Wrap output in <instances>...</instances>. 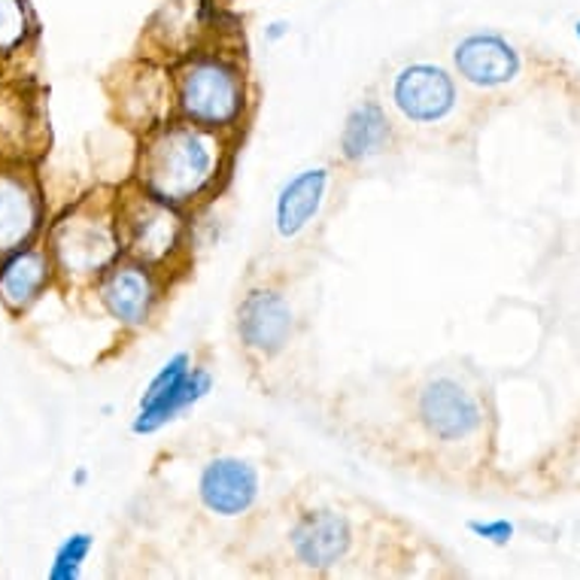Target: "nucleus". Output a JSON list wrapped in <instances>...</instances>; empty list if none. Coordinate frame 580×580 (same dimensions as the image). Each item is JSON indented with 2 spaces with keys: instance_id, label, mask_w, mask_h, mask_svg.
Instances as JSON below:
<instances>
[{
  "instance_id": "1",
  "label": "nucleus",
  "mask_w": 580,
  "mask_h": 580,
  "mask_svg": "<svg viewBox=\"0 0 580 580\" xmlns=\"http://www.w3.org/2000/svg\"><path fill=\"white\" fill-rule=\"evenodd\" d=\"M225 143L213 128L182 119L149 137L140 159L143 189L167 204H189L223 171Z\"/></svg>"
},
{
  "instance_id": "2",
  "label": "nucleus",
  "mask_w": 580,
  "mask_h": 580,
  "mask_svg": "<svg viewBox=\"0 0 580 580\" xmlns=\"http://www.w3.org/2000/svg\"><path fill=\"white\" fill-rule=\"evenodd\" d=\"M243 104H247L243 71L231 59L207 52L179 67L177 106L182 119L223 131L238 125Z\"/></svg>"
},
{
  "instance_id": "3",
  "label": "nucleus",
  "mask_w": 580,
  "mask_h": 580,
  "mask_svg": "<svg viewBox=\"0 0 580 580\" xmlns=\"http://www.w3.org/2000/svg\"><path fill=\"white\" fill-rule=\"evenodd\" d=\"M116 228L122 243L147 265H159L164 259H171L182 243V219L174 204L155 198L147 189L135 198H125Z\"/></svg>"
},
{
  "instance_id": "4",
  "label": "nucleus",
  "mask_w": 580,
  "mask_h": 580,
  "mask_svg": "<svg viewBox=\"0 0 580 580\" xmlns=\"http://www.w3.org/2000/svg\"><path fill=\"white\" fill-rule=\"evenodd\" d=\"M55 255L67 274H94L119 253V228L106 216H71L55 228Z\"/></svg>"
},
{
  "instance_id": "5",
  "label": "nucleus",
  "mask_w": 580,
  "mask_h": 580,
  "mask_svg": "<svg viewBox=\"0 0 580 580\" xmlns=\"http://www.w3.org/2000/svg\"><path fill=\"white\" fill-rule=\"evenodd\" d=\"M419 419L438 441H465L480 426V404L450 377H438L419 392Z\"/></svg>"
},
{
  "instance_id": "6",
  "label": "nucleus",
  "mask_w": 580,
  "mask_h": 580,
  "mask_svg": "<svg viewBox=\"0 0 580 580\" xmlns=\"http://www.w3.org/2000/svg\"><path fill=\"white\" fill-rule=\"evenodd\" d=\"M392 101L411 122H441L456 106V86L444 67L411 64L395 76Z\"/></svg>"
},
{
  "instance_id": "7",
  "label": "nucleus",
  "mask_w": 580,
  "mask_h": 580,
  "mask_svg": "<svg viewBox=\"0 0 580 580\" xmlns=\"http://www.w3.org/2000/svg\"><path fill=\"white\" fill-rule=\"evenodd\" d=\"M240 341L262 356L280 353L292 335V307L274 289H255L243 298L238 311Z\"/></svg>"
},
{
  "instance_id": "8",
  "label": "nucleus",
  "mask_w": 580,
  "mask_h": 580,
  "mask_svg": "<svg viewBox=\"0 0 580 580\" xmlns=\"http://www.w3.org/2000/svg\"><path fill=\"white\" fill-rule=\"evenodd\" d=\"M198 495L210 514L219 517H240L253 507L259 495V475L250 462L223 456L204 465L198 480Z\"/></svg>"
},
{
  "instance_id": "9",
  "label": "nucleus",
  "mask_w": 580,
  "mask_h": 580,
  "mask_svg": "<svg viewBox=\"0 0 580 580\" xmlns=\"http://www.w3.org/2000/svg\"><path fill=\"white\" fill-rule=\"evenodd\" d=\"M456 71L462 79H468L471 86L492 89V86H505L514 76L520 74V55L517 49L502 40L499 34H471L465 37L456 52Z\"/></svg>"
},
{
  "instance_id": "10",
  "label": "nucleus",
  "mask_w": 580,
  "mask_h": 580,
  "mask_svg": "<svg viewBox=\"0 0 580 580\" xmlns=\"http://www.w3.org/2000/svg\"><path fill=\"white\" fill-rule=\"evenodd\" d=\"M289 541H292V553H295L298 563L313 568H328L346 556L353 532H350V522L343 520L341 514L316 510V514H307V517H301L295 522Z\"/></svg>"
},
{
  "instance_id": "11",
  "label": "nucleus",
  "mask_w": 580,
  "mask_h": 580,
  "mask_svg": "<svg viewBox=\"0 0 580 580\" xmlns=\"http://www.w3.org/2000/svg\"><path fill=\"white\" fill-rule=\"evenodd\" d=\"M106 311L113 313L125 326H143L152 313V304L159 298L155 280L143 265H122L110 270L101 289Z\"/></svg>"
},
{
  "instance_id": "12",
  "label": "nucleus",
  "mask_w": 580,
  "mask_h": 580,
  "mask_svg": "<svg viewBox=\"0 0 580 580\" xmlns=\"http://www.w3.org/2000/svg\"><path fill=\"white\" fill-rule=\"evenodd\" d=\"M326 186V167L301 171L298 177L286 182L280 194H277V235L280 238H295L298 231H304V225L311 223L319 204H323Z\"/></svg>"
},
{
  "instance_id": "13",
  "label": "nucleus",
  "mask_w": 580,
  "mask_h": 580,
  "mask_svg": "<svg viewBox=\"0 0 580 580\" xmlns=\"http://www.w3.org/2000/svg\"><path fill=\"white\" fill-rule=\"evenodd\" d=\"M210 387H213L210 371H204V368H189V374H182L177 383H171L159 399L140 404V414H137L131 429H135V434L159 432L164 423H171V419L179 417L186 407L201 402L210 392Z\"/></svg>"
},
{
  "instance_id": "14",
  "label": "nucleus",
  "mask_w": 580,
  "mask_h": 580,
  "mask_svg": "<svg viewBox=\"0 0 580 580\" xmlns=\"http://www.w3.org/2000/svg\"><path fill=\"white\" fill-rule=\"evenodd\" d=\"M389 143V119L377 101L358 104L341 131V152L346 162H365L371 155H380Z\"/></svg>"
},
{
  "instance_id": "15",
  "label": "nucleus",
  "mask_w": 580,
  "mask_h": 580,
  "mask_svg": "<svg viewBox=\"0 0 580 580\" xmlns=\"http://www.w3.org/2000/svg\"><path fill=\"white\" fill-rule=\"evenodd\" d=\"M37 225V201L22 179L0 174V253L15 250Z\"/></svg>"
},
{
  "instance_id": "16",
  "label": "nucleus",
  "mask_w": 580,
  "mask_h": 580,
  "mask_svg": "<svg viewBox=\"0 0 580 580\" xmlns=\"http://www.w3.org/2000/svg\"><path fill=\"white\" fill-rule=\"evenodd\" d=\"M46 277H49L46 255L40 250H22V253L10 255L0 268V295L13 311L28 307L30 301L40 295Z\"/></svg>"
},
{
  "instance_id": "17",
  "label": "nucleus",
  "mask_w": 580,
  "mask_h": 580,
  "mask_svg": "<svg viewBox=\"0 0 580 580\" xmlns=\"http://www.w3.org/2000/svg\"><path fill=\"white\" fill-rule=\"evenodd\" d=\"M91 551V535L86 532H76L71 535L55 553V563H52V571H49V578L52 580H74L79 578V566H83V559L89 556Z\"/></svg>"
},
{
  "instance_id": "18",
  "label": "nucleus",
  "mask_w": 580,
  "mask_h": 580,
  "mask_svg": "<svg viewBox=\"0 0 580 580\" xmlns=\"http://www.w3.org/2000/svg\"><path fill=\"white\" fill-rule=\"evenodd\" d=\"M28 13L25 0H0V52H10L25 40Z\"/></svg>"
},
{
  "instance_id": "19",
  "label": "nucleus",
  "mask_w": 580,
  "mask_h": 580,
  "mask_svg": "<svg viewBox=\"0 0 580 580\" xmlns=\"http://www.w3.org/2000/svg\"><path fill=\"white\" fill-rule=\"evenodd\" d=\"M468 532L477 538H483V541H490V544H495V547H505L507 541L514 538V522L507 520H471L468 522Z\"/></svg>"
},
{
  "instance_id": "20",
  "label": "nucleus",
  "mask_w": 580,
  "mask_h": 580,
  "mask_svg": "<svg viewBox=\"0 0 580 580\" xmlns=\"http://www.w3.org/2000/svg\"><path fill=\"white\" fill-rule=\"evenodd\" d=\"M283 34H286V22H274V25H270V30H268L270 40H280Z\"/></svg>"
},
{
  "instance_id": "21",
  "label": "nucleus",
  "mask_w": 580,
  "mask_h": 580,
  "mask_svg": "<svg viewBox=\"0 0 580 580\" xmlns=\"http://www.w3.org/2000/svg\"><path fill=\"white\" fill-rule=\"evenodd\" d=\"M575 34H578V40H580V22H578V25H575Z\"/></svg>"
}]
</instances>
